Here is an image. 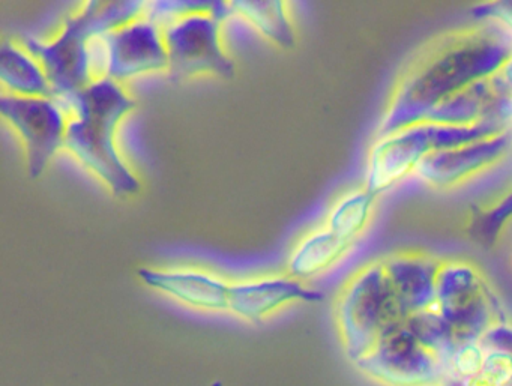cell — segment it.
Instances as JSON below:
<instances>
[{"label": "cell", "mask_w": 512, "mask_h": 386, "mask_svg": "<svg viewBox=\"0 0 512 386\" xmlns=\"http://www.w3.org/2000/svg\"><path fill=\"white\" fill-rule=\"evenodd\" d=\"M511 53V41L488 23L428 41L392 85L377 134L425 122L443 98L494 76Z\"/></svg>", "instance_id": "6da1fadb"}, {"label": "cell", "mask_w": 512, "mask_h": 386, "mask_svg": "<svg viewBox=\"0 0 512 386\" xmlns=\"http://www.w3.org/2000/svg\"><path fill=\"white\" fill-rule=\"evenodd\" d=\"M134 107L136 101L121 83L103 79L79 95L76 110L68 119L65 149L116 197L136 194L140 188L139 179L125 163L115 140L119 124Z\"/></svg>", "instance_id": "7a4b0ae2"}, {"label": "cell", "mask_w": 512, "mask_h": 386, "mask_svg": "<svg viewBox=\"0 0 512 386\" xmlns=\"http://www.w3.org/2000/svg\"><path fill=\"white\" fill-rule=\"evenodd\" d=\"M334 319L341 346L353 364L367 356L383 335L406 323L380 257L359 266L341 286Z\"/></svg>", "instance_id": "3957f363"}, {"label": "cell", "mask_w": 512, "mask_h": 386, "mask_svg": "<svg viewBox=\"0 0 512 386\" xmlns=\"http://www.w3.org/2000/svg\"><path fill=\"white\" fill-rule=\"evenodd\" d=\"M496 131L485 127L454 128L419 122L386 134H376L365 160V184L377 196L394 190L415 175L419 164L440 149L463 145Z\"/></svg>", "instance_id": "277c9868"}, {"label": "cell", "mask_w": 512, "mask_h": 386, "mask_svg": "<svg viewBox=\"0 0 512 386\" xmlns=\"http://www.w3.org/2000/svg\"><path fill=\"white\" fill-rule=\"evenodd\" d=\"M433 307L454 328L460 343L479 341L494 323L508 319L484 272L461 257H440Z\"/></svg>", "instance_id": "5b68a950"}, {"label": "cell", "mask_w": 512, "mask_h": 386, "mask_svg": "<svg viewBox=\"0 0 512 386\" xmlns=\"http://www.w3.org/2000/svg\"><path fill=\"white\" fill-rule=\"evenodd\" d=\"M100 2H88L79 14L65 22L64 29L55 40L35 37L23 38L28 52L40 62L52 86V98L67 119L76 110L79 95L94 83L89 68L88 40L95 34V14Z\"/></svg>", "instance_id": "8992f818"}, {"label": "cell", "mask_w": 512, "mask_h": 386, "mask_svg": "<svg viewBox=\"0 0 512 386\" xmlns=\"http://www.w3.org/2000/svg\"><path fill=\"white\" fill-rule=\"evenodd\" d=\"M88 59L94 82L110 79L122 83L169 71L163 31L143 16L115 31L92 34Z\"/></svg>", "instance_id": "52a82bcc"}, {"label": "cell", "mask_w": 512, "mask_h": 386, "mask_svg": "<svg viewBox=\"0 0 512 386\" xmlns=\"http://www.w3.org/2000/svg\"><path fill=\"white\" fill-rule=\"evenodd\" d=\"M218 2L193 11L163 29L173 82L212 74L221 79L235 77V62L224 53L220 40L223 23L215 17Z\"/></svg>", "instance_id": "ba28073f"}, {"label": "cell", "mask_w": 512, "mask_h": 386, "mask_svg": "<svg viewBox=\"0 0 512 386\" xmlns=\"http://www.w3.org/2000/svg\"><path fill=\"white\" fill-rule=\"evenodd\" d=\"M355 367L380 386H440L448 377L443 362L416 340L406 323L383 335Z\"/></svg>", "instance_id": "9c48e42d"}, {"label": "cell", "mask_w": 512, "mask_h": 386, "mask_svg": "<svg viewBox=\"0 0 512 386\" xmlns=\"http://www.w3.org/2000/svg\"><path fill=\"white\" fill-rule=\"evenodd\" d=\"M512 154V131L440 149L428 155L413 179L434 191H452L470 184L505 163Z\"/></svg>", "instance_id": "30bf717a"}, {"label": "cell", "mask_w": 512, "mask_h": 386, "mask_svg": "<svg viewBox=\"0 0 512 386\" xmlns=\"http://www.w3.org/2000/svg\"><path fill=\"white\" fill-rule=\"evenodd\" d=\"M0 113L19 133L32 179L40 178L47 164L65 148L67 116L50 98L2 95Z\"/></svg>", "instance_id": "8fae6325"}, {"label": "cell", "mask_w": 512, "mask_h": 386, "mask_svg": "<svg viewBox=\"0 0 512 386\" xmlns=\"http://www.w3.org/2000/svg\"><path fill=\"white\" fill-rule=\"evenodd\" d=\"M380 259L392 292L407 317L433 307L440 257L418 248H404Z\"/></svg>", "instance_id": "7c38bea8"}, {"label": "cell", "mask_w": 512, "mask_h": 386, "mask_svg": "<svg viewBox=\"0 0 512 386\" xmlns=\"http://www.w3.org/2000/svg\"><path fill=\"white\" fill-rule=\"evenodd\" d=\"M323 296L292 277L236 281L229 287V311L239 319L260 323L293 302H317Z\"/></svg>", "instance_id": "4fadbf2b"}, {"label": "cell", "mask_w": 512, "mask_h": 386, "mask_svg": "<svg viewBox=\"0 0 512 386\" xmlns=\"http://www.w3.org/2000/svg\"><path fill=\"white\" fill-rule=\"evenodd\" d=\"M146 286L202 311H229L230 283L197 269H140Z\"/></svg>", "instance_id": "5bb4252c"}, {"label": "cell", "mask_w": 512, "mask_h": 386, "mask_svg": "<svg viewBox=\"0 0 512 386\" xmlns=\"http://www.w3.org/2000/svg\"><path fill=\"white\" fill-rule=\"evenodd\" d=\"M355 245L335 235L328 227L313 230L290 256L289 277L298 281L320 277L343 262Z\"/></svg>", "instance_id": "9a60e30c"}, {"label": "cell", "mask_w": 512, "mask_h": 386, "mask_svg": "<svg viewBox=\"0 0 512 386\" xmlns=\"http://www.w3.org/2000/svg\"><path fill=\"white\" fill-rule=\"evenodd\" d=\"M379 196L367 185L341 194L326 215L325 227L346 241L358 244L377 214Z\"/></svg>", "instance_id": "2e32d148"}, {"label": "cell", "mask_w": 512, "mask_h": 386, "mask_svg": "<svg viewBox=\"0 0 512 386\" xmlns=\"http://www.w3.org/2000/svg\"><path fill=\"white\" fill-rule=\"evenodd\" d=\"M0 80L11 95L52 98V86L40 62L11 41L0 46Z\"/></svg>", "instance_id": "e0dca14e"}, {"label": "cell", "mask_w": 512, "mask_h": 386, "mask_svg": "<svg viewBox=\"0 0 512 386\" xmlns=\"http://www.w3.org/2000/svg\"><path fill=\"white\" fill-rule=\"evenodd\" d=\"M232 16L247 20L256 31L283 49L295 46V32L281 0H233Z\"/></svg>", "instance_id": "ac0fdd59"}, {"label": "cell", "mask_w": 512, "mask_h": 386, "mask_svg": "<svg viewBox=\"0 0 512 386\" xmlns=\"http://www.w3.org/2000/svg\"><path fill=\"white\" fill-rule=\"evenodd\" d=\"M406 326L415 335L416 340L434 353L443 365H448L458 341L454 328L443 319L442 314L431 307L407 317ZM448 371V370H446Z\"/></svg>", "instance_id": "d6986e66"}, {"label": "cell", "mask_w": 512, "mask_h": 386, "mask_svg": "<svg viewBox=\"0 0 512 386\" xmlns=\"http://www.w3.org/2000/svg\"><path fill=\"white\" fill-rule=\"evenodd\" d=\"M484 358L485 349L479 341H461L446 365L448 377L467 379V377L479 373L484 365Z\"/></svg>", "instance_id": "ffe728a7"}, {"label": "cell", "mask_w": 512, "mask_h": 386, "mask_svg": "<svg viewBox=\"0 0 512 386\" xmlns=\"http://www.w3.org/2000/svg\"><path fill=\"white\" fill-rule=\"evenodd\" d=\"M479 343L487 350H503L512 353V322L508 319L499 320L494 323Z\"/></svg>", "instance_id": "44dd1931"}, {"label": "cell", "mask_w": 512, "mask_h": 386, "mask_svg": "<svg viewBox=\"0 0 512 386\" xmlns=\"http://www.w3.org/2000/svg\"><path fill=\"white\" fill-rule=\"evenodd\" d=\"M484 10L488 25L499 29L512 43V4H493Z\"/></svg>", "instance_id": "7402d4cb"}, {"label": "cell", "mask_w": 512, "mask_h": 386, "mask_svg": "<svg viewBox=\"0 0 512 386\" xmlns=\"http://www.w3.org/2000/svg\"><path fill=\"white\" fill-rule=\"evenodd\" d=\"M440 386H505L499 382V380L494 379L490 374L485 373L484 370L479 371V373L473 374V376L467 377V379H445V382Z\"/></svg>", "instance_id": "603a6c76"}, {"label": "cell", "mask_w": 512, "mask_h": 386, "mask_svg": "<svg viewBox=\"0 0 512 386\" xmlns=\"http://www.w3.org/2000/svg\"><path fill=\"white\" fill-rule=\"evenodd\" d=\"M497 77H499L502 85L505 86L506 91L511 94L512 97V53L508 56L505 62H503L500 70L497 71Z\"/></svg>", "instance_id": "cb8c5ba5"}]
</instances>
